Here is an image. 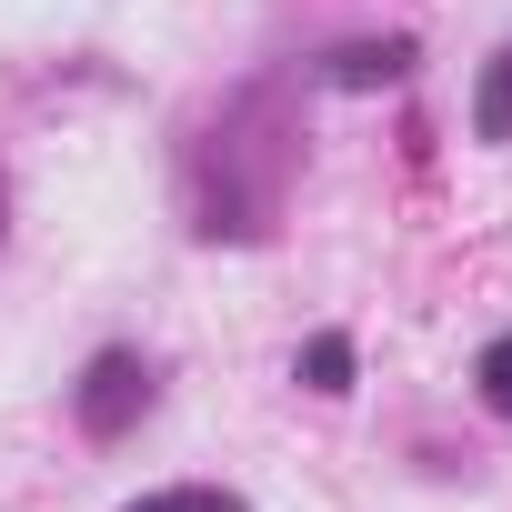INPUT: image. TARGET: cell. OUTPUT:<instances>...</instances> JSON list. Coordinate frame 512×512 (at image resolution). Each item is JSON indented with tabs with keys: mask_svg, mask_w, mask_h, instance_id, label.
<instances>
[{
	"mask_svg": "<svg viewBox=\"0 0 512 512\" xmlns=\"http://www.w3.org/2000/svg\"><path fill=\"white\" fill-rule=\"evenodd\" d=\"M412 61H422V51H412L402 31H392V41H342V51L322 61V81H332V91H392V81H412Z\"/></svg>",
	"mask_w": 512,
	"mask_h": 512,
	"instance_id": "cell-2",
	"label": "cell"
},
{
	"mask_svg": "<svg viewBox=\"0 0 512 512\" xmlns=\"http://www.w3.org/2000/svg\"><path fill=\"white\" fill-rule=\"evenodd\" d=\"M0 231H11V181H0Z\"/></svg>",
	"mask_w": 512,
	"mask_h": 512,
	"instance_id": "cell-7",
	"label": "cell"
},
{
	"mask_svg": "<svg viewBox=\"0 0 512 512\" xmlns=\"http://www.w3.org/2000/svg\"><path fill=\"white\" fill-rule=\"evenodd\" d=\"M292 382H302V392H322V402H342V392L362 382V352H352V332H312V342L292 352Z\"/></svg>",
	"mask_w": 512,
	"mask_h": 512,
	"instance_id": "cell-3",
	"label": "cell"
},
{
	"mask_svg": "<svg viewBox=\"0 0 512 512\" xmlns=\"http://www.w3.org/2000/svg\"><path fill=\"white\" fill-rule=\"evenodd\" d=\"M472 141H512V41L482 61V81H472Z\"/></svg>",
	"mask_w": 512,
	"mask_h": 512,
	"instance_id": "cell-4",
	"label": "cell"
},
{
	"mask_svg": "<svg viewBox=\"0 0 512 512\" xmlns=\"http://www.w3.org/2000/svg\"><path fill=\"white\" fill-rule=\"evenodd\" d=\"M141 412H151V362H141V352H121V342H111V352H91V362H81V382H71V422H81L91 442H121Z\"/></svg>",
	"mask_w": 512,
	"mask_h": 512,
	"instance_id": "cell-1",
	"label": "cell"
},
{
	"mask_svg": "<svg viewBox=\"0 0 512 512\" xmlns=\"http://www.w3.org/2000/svg\"><path fill=\"white\" fill-rule=\"evenodd\" d=\"M472 392H482V412H502V422H512V332H492V342H482Z\"/></svg>",
	"mask_w": 512,
	"mask_h": 512,
	"instance_id": "cell-5",
	"label": "cell"
},
{
	"mask_svg": "<svg viewBox=\"0 0 512 512\" xmlns=\"http://www.w3.org/2000/svg\"><path fill=\"white\" fill-rule=\"evenodd\" d=\"M121 512H241V492H221V482H171V492H141V502H121Z\"/></svg>",
	"mask_w": 512,
	"mask_h": 512,
	"instance_id": "cell-6",
	"label": "cell"
}]
</instances>
